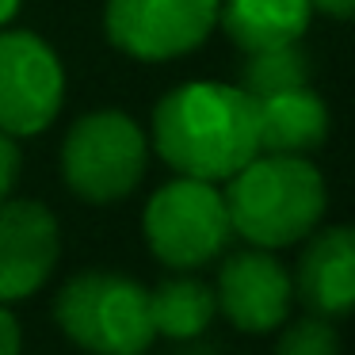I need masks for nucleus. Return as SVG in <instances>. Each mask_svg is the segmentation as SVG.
<instances>
[{"mask_svg":"<svg viewBox=\"0 0 355 355\" xmlns=\"http://www.w3.org/2000/svg\"><path fill=\"white\" fill-rule=\"evenodd\" d=\"M153 146L180 176L230 180L260 153L256 100L245 88L214 80L180 85L153 111Z\"/></svg>","mask_w":355,"mask_h":355,"instance_id":"obj_1","label":"nucleus"},{"mask_svg":"<svg viewBox=\"0 0 355 355\" xmlns=\"http://www.w3.org/2000/svg\"><path fill=\"white\" fill-rule=\"evenodd\" d=\"M222 195L233 233L268 252L306 241L329 207L324 176L306 157L291 153H256L230 176Z\"/></svg>","mask_w":355,"mask_h":355,"instance_id":"obj_2","label":"nucleus"},{"mask_svg":"<svg viewBox=\"0 0 355 355\" xmlns=\"http://www.w3.org/2000/svg\"><path fill=\"white\" fill-rule=\"evenodd\" d=\"M65 340L92 355H146L157 340L149 291L123 271H77L54 298Z\"/></svg>","mask_w":355,"mask_h":355,"instance_id":"obj_3","label":"nucleus"},{"mask_svg":"<svg viewBox=\"0 0 355 355\" xmlns=\"http://www.w3.org/2000/svg\"><path fill=\"white\" fill-rule=\"evenodd\" d=\"M149 141L123 111H92L77 119L62 146V176L85 202H119L141 184Z\"/></svg>","mask_w":355,"mask_h":355,"instance_id":"obj_4","label":"nucleus"},{"mask_svg":"<svg viewBox=\"0 0 355 355\" xmlns=\"http://www.w3.org/2000/svg\"><path fill=\"white\" fill-rule=\"evenodd\" d=\"M153 256L172 271H195L225 252L233 237L225 195L207 180L180 176L146 202L141 218Z\"/></svg>","mask_w":355,"mask_h":355,"instance_id":"obj_5","label":"nucleus"},{"mask_svg":"<svg viewBox=\"0 0 355 355\" xmlns=\"http://www.w3.org/2000/svg\"><path fill=\"white\" fill-rule=\"evenodd\" d=\"M65 100V73L50 42L35 31L0 35V130L12 138L42 134Z\"/></svg>","mask_w":355,"mask_h":355,"instance_id":"obj_6","label":"nucleus"},{"mask_svg":"<svg viewBox=\"0 0 355 355\" xmlns=\"http://www.w3.org/2000/svg\"><path fill=\"white\" fill-rule=\"evenodd\" d=\"M222 0H107V39L138 62L184 58L214 31Z\"/></svg>","mask_w":355,"mask_h":355,"instance_id":"obj_7","label":"nucleus"},{"mask_svg":"<svg viewBox=\"0 0 355 355\" xmlns=\"http://www.w3.org/2000/svg\"><path fill=\"white\" fill-rule=\"evenodd\" d=\"M218 313L245 336L275 332L291 321L294 306V279L268 248H241L225 256L214 283Z\"/></svg>","mask_w":355,"mask_h":355,"instance_id":"obj_8","label":"nucleus"},{"mask_svg":"<svg viewBox=\"0 0 355 355\" xmlns=\"http://www.w3.org/2000/svg\"><path fill=\"white\" fill-rule=\"evenodd\" d=\"M62 256V233L50 207L0 199V302H24L50 283Z\"/></svg>","mask_w":355,"mask_h":355,"instance_id":"obj_9","label":"nucleus"},{"mask_svg":"<svg viewBox=\"0 0 355 355\" xmlns=\"http://www.w3.org/2000/svg\"><path fill=\"white\" fill-rule=\"evenodd\" d=\"M309 237L294 291L317 317H347L355 306V233L347 225H329Z\"/></svg>","mask_w":355,"mask_h":355,"instance_id":"obj_10","label":"nucleus"},{"mask_svg":"<svg viewBox=\"0 0 355 355\" xmlns=\"http://www.w3.org/2000/svg\"><path fill=\"white\" fill-rule=\"evenodd\" d=\"M256 126H260V153L306 157L329 138V107L309 85L271 92L256 100Z\"/></svg>","mask_w":355,"mask_h":355,"instance_id":"obj_11","label":"nucleus"},{"mask_svg":"<svg viewBox=\"0 0 355 355\" xmlns=\"http://www.w3.org/2000/svg\"><path fill=\"white\" fill-rule=\"evenodd\" d=\"M309 19H313L309 0H222L218 4V24L245 54L298 42Z\"/></svg>","mask_w":355,"mask_h":355,"instance_id":"obj_12","label":"nucleus"},{"mask_svg":"<svg viewBox=\"0 0 355 355\" xmlns=\"http://www.w3.org/2000/svg\"><path fill=\"white\" fill-rule=\"evenodd\" d=\"M218 313L214 286L202 283L195 275H176L164 279L149 291V317H153V332L168 340H195L210 329Z\"/></svg>","mask_w":355,"mask_h":355,"instance_id":"obj_13","label":"nucleus"},{"mask_svg":"<svg viewBox=\"0 0 355 355\" xmlns=\"http://www.w3.org/2000/svg\"><path fill=\"white\" fill-rule=\"evenodd\" d=\"M309 80V58L302 54L298 42H286V46H268V50H252L245 65V92L252 100L271 92H286V88H298Z\"/></svg>","mask_w":355,"mask_h":355,"instance_id":"obj_14","label":"nucleus"},{"mask_svg":"<svg viewBox=\"0 0 355 355\" xmlns=\"http://www.w3.org/2000/svg\"><path fill=\"white\" fill-rule=\"evenodd\" d=\"M279 344L275 355H344L340 332L332 329L329 317H298V321L279 324Z\"/></svg>","mask_w":355,"mask_h":355,"instance_id":"obj_15","label":"nucleus"},{"mask_svg":"<svg viewBox=\"0 0 355 355\" xmlns=\"http://www.w3.org/2000/svg\"><path fill=\"white\" fill-rule=\"evenodd\" d=\"M19 164H24V157H19V141L12 138V134L0 130V199H8L12 187H16L19 180Z\"/></svg>","mask_w":355,"mask_h":355,"instance_id":"obj_16","label":"nucleus"},{"mask_svg":"<svg viewBox=\"0 0 355 355\" xmlns=\"http://www.w3.org/2000/svg\"><path fill=\"white\" fill-rule=\"evenodd\" d=\"M24 352V329H19L16 313L0 302V355H19Z\"/></svg>","mask_w":355,"mask_h":355,"instance_id":"obj_17","label":"nucleus"},{"mask_svg":"<svg viewBox=\"0 0 355 355\" xmlns=\"http://www.w3.org/2000/svg\"><path fill=\"white\" fill-rule=\"evenodd\" d=\"M309 4H313V12H324L332 19H347L355 12V0H309Z\"/></svg>","mask_w":355,"mask_h":355,"instance_id":"obj_18","label":"nucleus"},{"mask_svg":"<svg viewBox=\"0 0 355 355\" xmlns=\"http://www.w3.org/2000/svg\"><path fill=\"white\" fill-rule=\"evenodd\" d=\"M19 4H24V0H0V27H4L12 16H16V12H19Z\"/></svg>","mask_w":355,"mask_h":355,"instance_id":"obj_19","label":"nucleus"}]
</instances>
